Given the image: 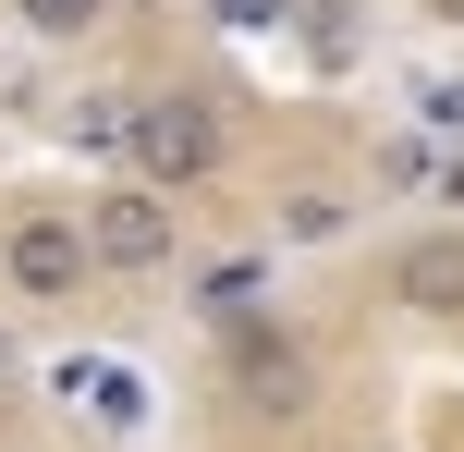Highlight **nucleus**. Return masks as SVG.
Listing matches in <instances>:
<instances>
[{
  "label": "nucleus",
  "instance_id": "nucleus-10",
  "mask_svg": "<svg viewBox=\"0 0 464 452\" xmlns=\"http://www.w3.org/2000/svg\"><path fill=\"white\" fill-rule=\"evenodd\" d=\"M305 0H208V24H232V37H269V24H294Z\"/></svg>",
  "mask_w": 464,
  "mask_h": 452
},
{
  "label": "nucleus",
  "instance_id": "nucleus-8",
  "mask_svg": "<svg viewBox=\"0 0 464 452\" xmlns=\"http://www.w3.org/2000/svg\"><path fill=\"white\" fill-rule=\"evenodd\" d=\"M13 13V37H37V49H86L98 24H111V0H0Z\"/></svg>",
  "mask_w": 464,
  "mask_h": 452
},
{
  "label": "nucleus",
  "instance_id": "nucleus-1",
  "mask_svg": "<svg viewBox=\"0 0 464 452\" xmlns=\"http://www.w3.org/2000/svg\"><path fill=\"white\" fill-rule=\"evenodd\" d=\"M208 331H220V391L245 416H269V428L318 416V342H305L281 306H220Z\"/></svg>",
  "mask_w": 464,
  "mask_h": 452
},
{
  "label": "nucleus",
  "instance_id": "nucleus-3",
  "mask_svg": "<svg viewBox=\"0 0 464 452\" xmlns=\"http://www.w3.org/2000/svg\"><path fill=\"white\" fill-rule=\"evenodd\" d=\"M0 282H13V306H86L111 269H98V233H86V208H13L0 220Z\"/></svg>",
  "mask_w": 464,
  "mask_h": 452
},
{
  "label": "nucleus",
  "instance_id": "nucleus-4",
  "mask_svg": "<svg viewBox=\"0 0 464 452\" xmlns=\"http://www.w3.org/2000/svg\"><path fill=\"white\" fill-rule=\"evenodd\" d=\"M86 233H98V269L111 282H171L184 269V196L147 184V171H111L86 196Z\"/></svg>",
  "mask_w": 464,
  "mask_h": 452
},
{
  "label": "nucleus",
  "instance_id": "nucleus-7",
  "mask_svg": "<svg viewBox=\"0 0 464 452\" xmlns=\"http://www.w3.org/2000/svg\"><path fill=\"white\" fill-rule=\"evenodd\" d=\"M62 404H86V428H111V440H135L147 428V380H135V367H62Z\"/></svg>",
  "mask_w": 464,
  "mask_h": 452
},
{
  "label": "nucleus",
  "instance_id": "nucleus-6",
  "mask_svg": "<svg viewBox=\"0 0 464 452\" xmlns=\"http://www.w3.org/2000/svg\"><path fill=\"white\" fill-rule=\"evenodd\" d=\"M354 220H367V208H354L343 184H281L269 196V245H281V257H330Z\"/></svg>",
  "mask_w": 464,
  "mask_h": 452
},
{
  "label": "nucleus",
  "instance_id": "nucleus-5",
  "mask_svg": "<svg viewBox=\"0 0 464 452\" xmlns=\"http://www.w3.org/2000/svg\"><path fill=\"white\" fill-rule=\"evenodd\" d=\"M392 306L403 318H464V220H428V233L392 245Z\"/></svg>",
  "mask_w": 464,
  "mask_h": 452
},
{
  "label": "nucleus",
  "instance_id": "nucleus-9",
  "mask_svg": "<svg viewBox=\"0 0 464 452\" xmlns=\"http://www.w3.org/2000/svg\"><path fill=\"white\" fill-rule=\"evenodd\" d=\"M416 122L440 147H464V73H428V86H416Z\"/></svg>",
  "mask_w": 464,
  "mask_h": 452
},
{
  "label": "nucleus",
  "instance_id": "nucleus-2",
  "mask_svg": "<svg viewBox=\"0 0 464 452\" xmlns=\"http://www.w3.org/2000/svg\"><path fill=\"white\" fill-rule=\"evenodd\" d=\"M220 159H232V111H220L208 86H147V98H122V171L196 196Z\"/></svg>",
  "mask_w": 464,
  "mask_h": 452
},
{
  "label": "nucleus",
  "instance_id": "nucleus-11",
  "mask_svg": "<svg viewBox=\"0 0 464 452\" xmlns=\"http://www.w3.org/2000/svg\"><path fill=\"white\" fill-rule=\"evenodd\" d=\"M440 208L464 220V147H452V159H440Z\"/></svg>",
  "mask_w": 464,
  "mask_h": 452
},
{
  "label": "nucleus",
  "instance_id": "nucleus-12",
  "mask_svg": "<svg viewBox=\"0 0 464 452\" xmlns=\"http://www.w3.org/2000/svg\"><path fill=\"white\" fill-rule=\"evenodd\" d=\"M0 367H13V331H0Z\"/></svg>",
  "mask_w": 464,
  "mask_h": 452
}]
</instances>
